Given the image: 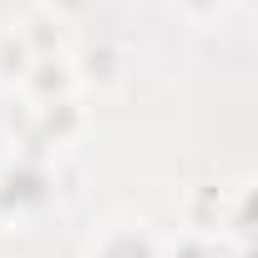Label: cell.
<instances>
[{"label":"cell","mask_w":258,"mask_h":258,"mask_svg":"<svg viewBox=\"0 0 258 258\" xmlns=\"http://www.w3.org/2000/svg\"><path fill=\"white\" fill-rule=\"evenodd\" d=\"M21 86L31 91V101L36 106H51V101H71V91H76V71H71V56H36L31 66H26V76H21Z\"/></svg>","instance_id":"6da1fadb"},{"label":"cell","mask_w":258,"mask_h":258,"mask_svg":"<svg viewBox=\"0 0 258 258\" xmlns=\"http://www.w3.org/2000/svg\"><path fill=\"white\" fill-rule=\"evenodd\" d=\"M91 258H162V243L142 223H111L91 243Z\"/></svg>","instance_id":"7a4b0ae2"},{"label":"cell","mask_w":258,"mask_h":258,"mask_svg":"<svg viewBox=\"0 0 258 258\" xmlns=\"http://www.w3.org/2000/svg\"><path fill=\"white\" fill-rule=\"evenodd\" d=\"M36 56L41 51H36L31 31H0V76H6V81H21Z\"/></svg>","instance_id":"3957f363"},{"label":"cell","mask_w":258,"mask_h":258,"mask_svg":"<svg viewBox=\"0 0 258 258\" xmlns=\"http://www.w3.org/2000/svg\"><path fill=\"white\" fill-rule=\"evenodd\" d=\"M71 71H76V86L81 81H116L121 76V56L111 46H91V51L71 56Z\"/></svg>","instance_id":"277c9868"},{"label":"cell","mask_w":258,"mask_h":258,"mask_svg":"<svg viewBox=\"0 0 258 258\" xmlns=\"http://www.w3.org/2000/svg\"><path fill=\"white\" fill-rule=\"evenodd\" d=\"M177 6H182L187 21H213V16L223 11V0H177Z\"/></svg>","instance_id":"5b68a950"},{"label":"cell","mask_w":258,"mask_h":258,"mask_svg":"<svg viewBox=\"0 0 258 258\" xmlns=\"http://www.w3.org/2000/svg\"><path fill=\"white\" fill-rule=\"evenodd\" d=\"M91 6V0H46V11L56 16V21H71V16H81Z\"/></svg>","instance_id":"8992f818"}]
</instances>
